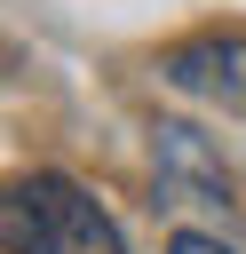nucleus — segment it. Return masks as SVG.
I'll use <instances>...</instances> for the list:
<instances>
[{"label":"nucleus","mask_w":246,"mask_h":254,"mask_svg":"<svg viewBox=\"0 0 246 254\" xmlns=\"http://www.w3.org/2000/svg\"><path fill=\"white\" fill-rule=\"evenodd\" d=\"M0 238H8V254H127L119 222L71 175H24V183H8Z\"/></svg>","instance_id":"f257e3e1"},{"label":"nucleus","mask_w":246,"mask_h":254,"mask_svg":"<svg viewBox=\"0 0 246 254\" xmlns=\"http://www.w3.org/2000/svg\"><path fill=\"white\" fill-rule=\"evenodd\" d=\"M159 79L183 87V95H198V103H214V111H238V119H246V32L230 24V32H190V40H175V48L159 56Z\"/></svg>","instance_id":"f03ea898"},{"label":"nucleus","mask_w":246,"mask_h":254,"mask_svg":"<svg viewBox=\"0 0 246 254\" xmlns=\"http://www.w3.org/2000/svg\"><path fill=\"white\" fill-rule=\"evenodd\" d=\"M159 175H167L175 190H198V206H222V198H230L222 167L206 159V143H198L183 119H159Z\"/></svg>","instance_id":"7ed1b4c3"},{"label":"nucleus","mask_w":246,"mask_h":254,"mask_svg":"<svg viewBox=\"0 0 246 254\" xmlns=\"http://www.w3.org/2000/svg\"><path fill=\"white\" fill-rule=\"evenodd\" d=\"M167 254H230V246H222V238H206V230H175V238H167Z\"/></svg>","instance_id":"20e7f679"}]
</instances>
